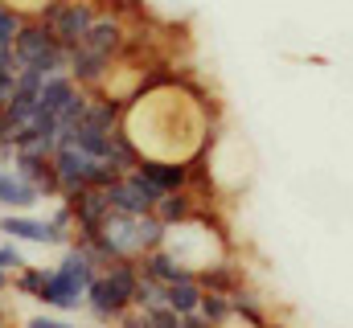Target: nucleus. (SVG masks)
Returning a JSON list of instances; mask_svg holds the SVG:
<instances>
[{
	"label": "nucleus",
	"instance_id": "f257e3e1",
	"mask_svg": "<svg viewBox=\"0 0 353 328\" xmlns=\"http://www.w3.org/2000/svg\"><path fill=\"white\" fill-rule=\"evenodd\" d=\"M136 283H140V267H136V263H128V258L107 263V267L94 275V283L87 287L90 320L103 325V328H111L128 308H132V300H136Z\"/></svg>",
	"mask_w": 353,
	"mask_h": 328
},
{
	"label": "nucleus",
	"instance_id": "f03ea898",
	"mask_svg": "<svg viewBox=\"0 0 353 328\" xmlns=\"http://www.w3.org/2000/svg\"><path fill=\"white\" fill-rule=\"evenodd\" d=\"M54 176H58V201L83 193V189H103L119 176V168L103 156H94L87 148H79L74 140H62L54 148Z\"/></svg>",
	"mask_w": 353,
	"mask_h": 328
},
{
	"label": "nucleus",
	"instance_id": "7ed1b4c3",
	"mask_svg": "<svg viewBox=\"0 0 353 328\" xmlns=\"http://www.w3.org/2000/svg\"><path fill=\"white\" fill-rule=\"evenodd\" d=\"M12 54H17V70H41V74H62L66 70V45L50 33V25L41 17H25V25L12 37Z\"/></svg>",
	"mask_w": 353,
	"mask_h": 328
},
{
	"label": "nucleus",
	"instance_id": "20e7f679",
	"mask_svg": "<svg viewBox=\"0 0 353 328\" xmlns=\"http://www.w3.org/2000/svg\"><path fill=\"white\" fill-rule=\"evenodd\" d=\"M107 8V0H50L37 17L50 25V33L70 50L87 37V29L99 21V12Z\"/></svg>",
	"mask_w": 353,
	"mask_h": 328
},
{
	"label": "nucleus",
	"instance_id": "39448f33",
	"mask_svg": "<svg viewBox=\"0 0 353 328\" xmlns=\"http://www.w3.org/2000/svg\"><path fill=\"white\" fill-rule=\"evenodd\" d=\"M103 193H107V201H111L115 214H157V201L165 197L140 168L119 172L111 185H103Z\"/></svg>",
	"mask_w": 353,
	"mask_h": 328
},
{
	"label": "nucleus",
	"instance_id": "423d86ee",
	"mask_svg": "<svg viewBox=\"0 0 353 328\" xmlns=\"http://www.w3.org/2000/svg\"><path fill=\"white\" fill-rule=\"evenodd\" d=\"M0 234L12 238V243H29V246H70V238L50 222V218H37V214H12L4 209L0 214Z\"/></svg>",
	"mask_w": 353,
	"mask_h": 328
},
{
	"label": "nucleus",
	"instance_id": "0eeeda50",
	"mask_svg": "<svg viewBox=\"0 0 353 328\" xmlns=\"http://www.w3.org/2000/svg\"><path fill=\"white\" fill-rule=\"evenodd\" d=\"M37 304H41V308H50V312H62V316L83 312V308H87V283H83L79 275H70L66 267H50L46 287H41V300H37Z\"/></svg>",
	"mask_w": 353,
	"mask_h": 328
},
{
	"label": "nucleus",
	"instance_id": "6e6552de",
	"mask_svg": "<svg viewBox=\"0 0 353 328\" xmlns=\"http://www.w3.org/2000/svg\"><path fill=\"white\" fill-rule=\"evenodd\" d=\"M46 197L12 168V164H0V205L12 209V214H33Z\"/></svg>",
	"mask_w": 353,
	"mask_h": 328
},
{
	"label": "nucleus",
	"instance_id": "1a4fd4ad",
	"mask_svg": "<svg viewBox=\"0 0 353 328\" xmlns=\"http://www.w3.org/2000/svg\"><path fill=\"white\" fill-rule=\"evenodd\" d=\"M66 205L74 209V222H79V234H94L103 226V218L111 214V201L103 189H83L74 197H66Z\"/></svg>",
	"mask_w": 353,
	"mask_h": 328
},
{
	"label": "nucleus",
	"instance_id": "9d476101",
	"mask_svg": "<svg viewBox=\"0 0 353 328\" xmlns=\"http://www.w3.org/2000/svg\"><path fill=\"white\" fill-rule=\"evenodd\" d=\"M12 168L41 193V197H58V176H54V156H33V152H17Z\"/></svg>",
	"mask_w": 353,
	"mask_h": 328
},
{
	"label": "nucleus",
	"instance_id": "9b49d317",
	"mask_svg": "<svg viewBox=\"0 0 353 328\" xmlns=\"http://www.w3.org/2000/svg\"><path fill=\"white\" fill-rule=\"evenodd\" d=\"M136 267H140V275H144V279H152V283H161V287H169V283H176V279H193V275H197L193 267L176 263L165 246H161V250H152V254H144Z\"/></svg>",
	"mask_w": 353,
	"mask_h": 328
},
{
	"label": "nucleus",
	"instance_id": "f8f14e48",
	"mask_svg": "<svg viewBox=\"0 0 353 328\" xmlns=\"http://www.w3.org/2000/svg\"><path fill=\"white\" fill-rule=\"evenodd\" d=\"M201 209H205V197H197V189H176V193H165L157 201V218L165 226H181V222L197 218Z\"/></svg>",
	"mask_w": 353,
	"mask_h": 328
},
{
	"label": "nucleus",
	"instance_id": "ddd939ff",
	"mask_svg": "<svg viewBox=\"0 0 353 328\" xmlns=\"http://www.w3.org/2000/svg\"><path fill=\"white\" fill-rule=\"evenodd\" d=\"M197 283L205 287V291H239L243 283H247V275H243V267L226 254V258H218V263H210V267H201L197 271Z\"/></svg>",
	"mask_w": 353,
	"mask_h": 328
},
{
	"label": "nucleus",
	"instance_id": "4468645a",
	"mask_svg": "<svg viewBox=\"0 0 353 328\" xmlns=\"http://www.w3.org/2000/svg\"><path fill=\"white\" fill-rule=\"evenodd\" d=\"M161 300L173 308L176 316L197 312V304H201V283H197V275H193V279H176V283H169V287H161Z\"/></svg>",
	"mask_w": 353,
	"mask_h": 328
},
{
	"label": "nucleus",
	"instance_id": "2eb2a0df",
	"mask_svg": "<svg viewBox=\"0 0 353 328\" xmlns=\"http://www.w3.org/2000/svg\"><path fill=\"white\" fill-rule=\"evenodd\" d=\"M230 304H234V316L239 320H247V325H259V328H267L271 320H267V308L259 304V296L243 283L239 291H230Z\"/></svg>",
	"mask_w": 353,
	"mask_h": 328
},
{
	"label": "nucleus",
	"instance_id": "dca6fc26",
	"mask_svg": "<svg viewBox=\"0 0 353 328\" xmlns=\"http://www.w3.org/2000/svg\"><path fill=\"white\" fill-rule=\"evenodd\" d=\"M46 267H33V263H25L21 271H12V287L8 291H17V296H25V300H41V287H46Z\"/></svg>",
	"mask_w": 353,
	"mask_h": 328
},
{
	"label": "nucleus",
	"instance_id": "f3484780",
	"mask_svg": "<svg viewBox=\"0 0 353 328\" xmlns=\"http://www.w3.org/2000/svg\"><path fill=\"white\" fill-rule=\"evenodd\" d=\"M197 312L218 328V325H226V320L234 316V304H230L226 291H205V287H201V304H197Z\"/></svg>",
	"mask_w": 353,
	"mask_h": 328
},
{
	"label": "nucleus",
	"instance_id": "a211bd4d",
	"mask_svg": "<svg viewBox=\"0 0 353 328\" xmlns=\"http://www.w3.org/2000/svg\"><path fill=\"white\" fill-rule=\"evenodd\" d=\"M144 312H148V325H152V328H181V316H176L165 300H161V304H152V308H144Z\"/></svg>",
	"mask_w": 353,
	"mask_h": 328
},
{
	"label": "nucleus",
	"instance_id": "6ab92c4d",
	"mask_svg": "<svg viewBox=\"0 0 353 328\" xmlns=\"http://www.w3.org/2000/svg\"><path fill=\"white\" fill-rule=\"evenodd\" d=\"M25 328H83L74 325V320H66V316H50V312H37V316H29Z\"/></svg>",
	"mask_w": 353,
	"mask_h": 328
},
{
	"label": "nucleus",
	"instance_id": "aec40b11",
	"mask_svg": "<svg viewBox=\"0 0 353 328\" xmlns=\"http://www.w3.org/2000/svg\"><path fill=\"white\" fill-rule=\"evenodd\" d=\"M111 328H152V325H148V312H144V308H128Z\"/></svg>",
	"mask_w": 353,
	"mask_h": 328
},
{
	"label": "nucleus",
	"instance_id": "412c9836",
	"mask_svg": "<svg viewBox=\"0 0 353 328\" xmlns=\"http://www.w3.org/2000/svg\"><path fill=\"white\" fill-rule=\"evenodd\" d=\"M12 287V271H0V291H8Z\"/></svg>",
	"mask_w": 353,
	"mask_h": 328
},
{
	"label": "nucleus",
	"instance_id": "4be33fe9",
	"mask_svg": "<svg viewBox=\"0 0 353 328\" xmlns=\"http://www.w3.org/2000/svg\"><path fill=\"white\" fill-rule=\"evenodd\" d=\"M0 328H12V325H8V312H4V304H0Z\"/></svg>",
	"mask_w": 353,
	"mask_h": 328
}]
</instances>
